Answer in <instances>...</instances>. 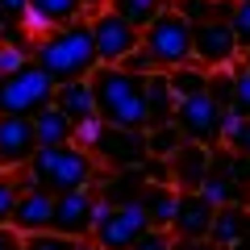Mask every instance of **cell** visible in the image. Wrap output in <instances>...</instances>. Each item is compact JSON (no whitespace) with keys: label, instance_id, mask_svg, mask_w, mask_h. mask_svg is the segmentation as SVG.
Wrapping results in <instances>:
<instances>
[{"label":"cell","instance_id":"1","mask_svg":"<svg viewBox=\"0 0 250 250\" xmlns=\"http://www.w3.org/2000/svg\"><path fill=\"white\" fill-rule=\"evenodd\" d=\"M34 62L54 80V88L71 83V80H88L100 67L96 42H92V25L88 21H75V25L50 29L42 42H34Z\"/></svg>","mask_w":250,"mask_h":250},{"label":"cell","instance_id":"2","mask_svg":"<svg viewBox=\"0 0 250 250\" xmlns=\"http://www.w3.org/2000/svg\"><path fill=\"white\" fill-rule=\"evenodd\" d=\"M96 117L113 129H146V75H129L125 67H96L88 75Z\"/></svg>","mask_w":250,"mask_h":250},{"label":"cell","instance_id":"3","mask_svg":"<svg viewBox=\"0 0 250 250\" xmlns=\"http://www.w3.org/2000/svg\"><path fill=\"white\" fill-rule=\"evenodd\" d=\"M29 175L42 192L50 196H62V192H83V188H96L100 179V163L92 150H80V146H54V150H38L34 163H29Z\"/></svg>","mask_w":250,"mask_h":250},{"label":"cell","instance_id":"4","mask_svg":"<svg viewBox=\"0 0 250 250\" xmlns=\"http://www.w3.org/2000/svg\"><path fill=\"white\" fill-rule=\"evenodd\" d=\"M142 50L150 54L154 71L188 67V62H192V25H188L175 9L159 13V17L142 29Z\"/></svg>","mask_w":250,"mask_h":250},{"label":"cell","instance_id":"5","mask_svg":"<svg viewBox=\"0 0 250 250\" xmlns=\"http://www.w3.org/2000/svg\"><path fill=\"white\" fill-rule=\"evenodd\" d=\"M50 104H54V80L38 62H29V67L0 80V117H29L34 121Z\"/></svg>","mask_w":250,"mask_h":250},{"label":"cell","instance_id":"6","mask_svg":"<svg viewBox=\"0 0 250 250\" xmlns=\"http://www.w3.org/2000/svg\"><path fill=\"white\" fill-rule=\"evenodd\" d=\"M221 117H225V108L205 92V96L179 100L171 125L184 134V142H196V146H208V150H213V146L221 142Z\"/></svg>","mask_w":250,"mask_h":250},{"label":"cell","instance_id":"7","mask_svg":"<svg viewBox=\"0 0 250 250\" xmlns=\"http://www.w3.org/2000/svg\"><path fill=\"white\" fill-rule=\"evenodd\" d=\"M242 46L233 38L229 21H205V25L192 29V62L205 67V71H229L238 67Z\"/></svg>","mask_w":250,"mask_h":250},{"label":"cell","instance_id":"8","mask_svg":"<svg viewBox=\"0 0 250 250\" xmlns=\"http://www.w3.org/2000/svg\"><path fill=\"white\" fill-rule=\"evenodd\" d=\"M92 25V42H96V59L100 67H121L129 54L142 46V34H138L129 21H121L117 13H96V17H83Z\"/></svg>","mask_w":250,"mask_h":250},{"label":"cell","instance_id":"9","mask_svg":"<svg viewBox=\"0 0 250 250\" xmlns=\"http://www.w3.org/2000/svg\"><path fill=\"white\" fill-rule=\"evenodd\" d=\"M146 229H150V221H146V208L138 205V200H125V205H117L113 217H108V221L100 225L96 233H92V242H96L100 250H129Z\"/></svg>","mask_w":250,"mask_h":250},{"label":"cell","instance_id":"10","mask_svg":"<svg viewBox=\"0 0 250 250\" xmlns=\"http://www.w3.org/2000/svg\"><path fill=\"white\" fill-rule=\"evenodd\" d=\"M100 192L96 188H83V192H62L54 196V221L50 229L62 233V238H92V208H96Z\"/></svg>","mask_w":250,"mask_h":250},{"label":"cell","instance_id":"11","mask_svg":"<svg viewBox=\"0 0 250 250\" xmlns=\"http://www.w3.org/2000/svg\"><path fill=\"white\" fill-rule=\"evenodd\" d=\"M38 154V138H34V121L29 117H0V171H25Z\"/></svg>","mask_w":250,"mask_h":250},{"label":"cell","instance_id":"12","mask_svg":"<svg viewBox=\"0 0 250 250\" xmlns=\"http://www.w3.org/2000/svg\"><path fill=\"white\" fill-rule=\"evenodd\" d=\"M96 163H104V167H113V171H134V167H142L150 154H146V129H113L108 125L104 129V138H100V146L96 150Z\"/></svg>","mask_w":250,"mask_h":250},{"label":"cell","instance_id":"13","mask_svg":"<svg viewBox=\"0 0 250 250\" xmlns=\"http://www.w3.org/2000/svg\"><path fill=\"white\" fill-rule=\"evenodd\" d=\"M213 217H217L213 200H205L200 192H179V208H175V221H171V238L175 242H208Z\"/></svg>","mask_w":250,"mask_h":250},{"label":"cell","instance_id":"14","mask_svg":"<svg viewBox=\"0 0 250 250\" xmlns=\"http://www.w3.org/2000/svg\"><path fill=\"white\" fill-rule=\"evenodd\" d=\"M167 167H171V184H175L179 192H200V184H205L208 171H213V150H208V146H196V142H184L167 159Z\"/></svg>","mask_w":250,"mask_h":250},{"label":"cell","instance_id":"15","mask_svg":"<svg viewBox=\"0 0 250 250\" xmlns=\"http://www.w3.org/2000/svg\"><path fill=\"white\" fill-rule=\"evenodd\" d=\"M54 221V196L42 192V188H29V192H17V205H13V229L21 238H34V233H46Z\"/></svg>","mask_w":250,"mask_h":250},{"label":"cell","instance_id":"16","mask_svg":"<svg viewBox=\"0 0 250 250\" xmlns=\"http://www.w3.org/2000/svg\"><path fill=\"white\" fill-rule=\"evenodd\" d=\"M138 205L146 208V221L150 229H167L171 233V221H175V208H179V188L175 184H146Z\"/></svg>","mask_w":250,"mask_h":250},{"label":"cell","instance_id":"17","mask_svg":"<svg viewBox=\"0 0 250 250\" xmlns=\"http://www.w3.org/2000/svg\"><path fill=\"white\" fill-rule=\"evenodd\" d=\"M175 92H171V80L167 71H150L146 75V129H159V125H171V117H175Z\"/></svg>","mask_w":250,"mask_h":250},{"label":"cell","instance_id":"18","mask_svg":"<svg viewBox=\"0 0 250 250\" xmlns=\"http://www.w3.org/2000/svg\"><path fill=\"white\" fill-rule=\"evenodd\" d=\"M34 138H38V150H54V146H71L75 142V121L62 108H42L34 117Z\"/></svg>","mask_w":250,"mask_h":250},{"label":"cell","instance_id":"19","mask_svg":"<svg viewBox=\"0 0 250 250\" xmlns=\"http://www.w3.org/2000/svg\"><path fill=\"white\" fill-rule=\"evenodd\" d=\"M54 108L71 117L75 125L96 117V96H92V80H71V83H59L54 88Z\"/></svg>","mask_w":250,"mask_h":250},{"label":"cell","instance_id":"20","mask_svg":"<svg viewBox=\"0 0 250 250\" xmlns=\"http://www.w3.org/2000/svg\"><path fill=\"white\" fill-rule=\"evenodd\" d=\"M200 196L213 200L217 208H246L250 188H246V184H238L233 175H225V171H208V179L200 184Z\"/></svg>","mask_w":250,"mask_h":250},{"label":"cell","instance_id":"21","mask_svg":"<svg viewBox=\"0 0 250 250\" xmlns=\"http://www.w3.org/2000/svg\"><path fill=\"white\" fill-rule=\"evenodd\" d=\"M29 13H34L46 29H62V25L83 21V4L80 0H29Z\"/></svg>","mask_w":250,"mask_h":250},{"label":"cell","instance_id":"22","mask_svg":"<svg viewBox=\"0 0 250 250\" xmlns=\"http://www.w3.org/2000/svg\"><path fill=\"white\" fill-rule=\"evenodd\" d=\"M167 9H171V0H108V13H117L121 21H129L138 34Z\"/></svg>","mask_w":250,"mask_h":250},{"label":"cell","instance_id":"23","mask_svg":"<svg viewBox=\"0 0 250 250\" xmlns=\"http://www.w3.org/2000/svg\"><path fill=\"white\" fill-rule=\"evenodd\" d=\"M242 238H246V213H242V208H217L213 229H208V242L221 246V250H233Z\"/></svg>","mask_w":250,"mask_h":250},{"label":"cell","instance_id":"24","mask_svg":"<svg viewBox=\"0 0 250 250\" xmlns=\"http://www.w3.org/2000/svg\"><path fill=\"white\" fill-rule=\"evenodd\" d=\"M208 75H213V71H205V67H196V62H188V67L167 71V80H171L175 100H188V96H205V92H208Z\"/></svg>","mask_w":250,"mask_h":250},{"label":"cell","instance_id":"25","mask_svg":"<svg viewBox=\"0 0 250 250\" xmlns=\"http://www.w3.org/2000/svg\"><path fill=\"white\" fill-rule=\"evenodd\" d=\"M184 146V134H179L175 125H159V129H146V154L150 159H163L167 163L171 154Z\"/></svg>","mask_w":250,"mask_h":250},{"label":"cell","instance_id":"26","mask_svg":"<svg viewBox=\"0 0 250 250\" xmlns=\"http://www.w3.org/2000/svg\"><path fill=\"white\" fill-rule=\"evenodd\" d=\"M171 9H175L192 29L205 25V21H217V0H171Z\"/></svg>","mask_w":250,"mask_h":250},{"label":"cell","instance_id":"27","mask_svg":"<svg viewBox=\"0 0 250 250\" xmlns=\"http://www.w3.org/2000/svg\"><path fill=\"white\" fill-rule=\"evenodd\" d=\"M29 62H34V50L0 42V80H4V75H13V71H21V67H29Z\"/></svg>","mask_w":250,"mask_h":250},{"label":"cell","instance_id":"28","mask_svg":"<svg viewBox=\"0 0 250 250\" xmlns=\"http://www.w3.org/2000/svg\"><path fill=\"white\" fill-rule=\"evenodd\" d=\"M229 113L250 117V71L233 67V96H229Z\"/></svg>","mask_w":250,"mask_h":250},{"label":"cell","instance_id":"29","mask_svg":"<svg viewBox=\"0 0 250 250\" xmlns=\"http://www.w3.org/2000/svg\"><path fill=\"white\" fill-rule=\"evenodd\" d=\"M104 129H108V125L100 121V117H88V121H80V125H75V146H80V150H96L100 138H104Z\"/></svg>","mask_w":250,"mask_h":250},{"label":"cell","instance_id":"30","mask_svg":"<svg viewBox=\"0 0 250 250\" xmlns=\"http://www.w3.org/2000/svg\"><path fill=\"white\" fill-rule=\"evenodd\" d=\"M25 250H80V242H75V238H62V233H54V229H46V233L25 238Z\"/></svg>","mask_w":250,"mask_h":250},{"label":"cell","instance_id":"31","mask_svg":"<svg viewBox=\"0 0 250 250\" xmlns=\"http://www.w3.org/2000/svg\"><path fill=\"white\" fill-rule=\"evenodd\" d=\"M208 96H213L221 108H229V96H233V67H229V71H213V75H208Z\"/></svg>","mask_w":250,"mask_h":250},{"label":"cell","instance_id":"32","mask_svg":"<svg viewBox=\"0 0 250 250\" xmlns=\"http://www.w3.org/2000/svg\"><path fill=\"white\" fill-rule=\"evenodd\" d=\"M225 150L238 154V159H250V117H242L238 129H233L229 138H225Z\"/></svg>","mask_w":250,"mask_h":250},{"label":"cell","instance_id":"33","mask_svg":"<svg viewBox=\"0 0 250 250\" xmlns=\"http://www.w3.org/2000/svg\"><path fill=\"white\" fill-rule=\"evenodd\" d=\"M229 29H233V38H238L242 50H250V4H238V9H233Z\"/></svg>","mask_w":250,"mask_h":250},{"label":"cell","instance_id":"34","mask_svg":"<svg viewBox=\"0 0 250 250\" xmlns=\"http://www.w3.org/2000/svg\"><path fill=\"white\" fill-rule=\"evenodd\" d=\"M129 250H175V238H171L167 229H146Z\"/></svg>","mask_w":250,"mask_h":250},{"label":"cell","instance_id":"35","mask_svg":"<svg viewBox=\"0 0 250 250\" xmlns=\"http://www.w3.org/2000/svg\"><path fill=\"white\" fill-rule=\"evenodd\" d=\"M25 9H29V0H0V34L13 29V25H21Z\"/></svg>","mask_w":250,"mask_h":250},{"label":"cell","instance_id":"36","mask_svg":"<svg viewBox=\"0 0 250 250\" xmlns=\"http://www.w3.org/2000/svg\"><path fill=\"white\" fill-rule=\"evenodd\" d=\"M13 205H17V184L13 175H0V225L13 221Z\"/></svg>","mask_w":250,"mask_h":250},{"label":"cell","instance_id":"37","mask_svg":"<svg viewBox=\"0 0 250 250\" xmlns=\"http://www.w3.org/2000/svg\"><path fill=\"white\" fill-rule=\"evenodd\" d=\"M121 67H125V71H129V75H150V71H154V62H150V54H146L142 46H138V50H134V54H129V59L121 62Z\"/></svg>","mask_w":250,"mask_h":250},{"label":"cell","instance_id":"38","mask_svg":"<svg viewBox=\"0 0 250 250\" xmlns=\"http://www.w3.org/2000/svg\"><path fill=\"white\" fill-rule=\"evenodd\" d=\"M21 246H25V238L13 225H0V250H21Z\"/></svg>","mask_w":250,"mask_h":250},{"label":"cell","instance_id":"39","mask_svg":"<svg viewBox=\"0 0 250 250\" xmlns=\"http://www.w3.org/2000/svg\"><path fill=\"white\" fill-rule=\"evenodd\" d=\"M80 4H83V17H96V13L108 9V0H80Z\"/></svg>","mask_w":250,"mask_h":250},{"label":"cell","instance_id":"40","mask_svg":"<svg viewBox=\"0 0 250 250\" xmlns=\"http://www.w3.org/2000/svg\"><path fill=\"white\" fill-rule=\"evenodd\" d=\"M175 250H221L213 242H175Z\"/></svg>","mask_w":250,"mask_h":250},{"label":"cell","instance_id":"41","mask_svg":"<svg viewBox=\"0 0 250 250\" xmlns=\"http://www.w3.org/2000/svg\"><path fill=\"white\" fill-rule=\"evenodd\" d=\"M238 67H242V71H250V50H242V59H238Z\"/></svg>","mask_w":250,"mask_h":250},{"label":"cell","instance_id":"42","mask_svg":"<svg viewBox=\"0 0 250 250\" xmlns=\"http://www.w3.org/2000/svg\"><path fill=\"white\" fill-rule=\"evenodd\" d=\"M233 4H250V0H233Z\"/></svg>","mask_w":250,"mask_h":250},{"label":"cell","instance_id":"43","mask_svg":"<svg viewBox=\"0 0 250 250\" xmlns=\"http://www.w3.org/2000/svg\"><path fill=\"white\" fill-rule=\"evenodd\" d=\"M0 175H4V171H0Z\"/></svg>","mask_w":250,"mask_h":250},{"label":"cell","instance_id":"44","mask_svg":"<svg viewBox=\"0 0 250 250\" xmlns=\"http://www.w3.org/2000/svg\"><path fill=\"white\" fill-rule=\"evenodd\" d=\"M21 250H25V246H21Z\"/></svg>","mask_w":250,"mask_h":250}]
</instances>
